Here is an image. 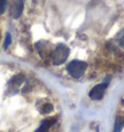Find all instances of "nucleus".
I'll return each instance as SVG.
<instances>
[{"label":"nucleus","instance_id":"obj_9","mask_svg":"<svg viewBox=\"0 0 124 132\" xmlns=\"http://www.w3.org/2000/svg\"><path fill=\"white\" fill-rule=\"evenodd\" d=\"M116 40L120 48H122L124 50V29H122L121 31H119V32L117 33Z\"/></svg>","mask_w":124,"mask_h":132},{"label":"nucleus","instance_id":"obj_2","mask_svg":"<svg viewBox=\"0 0 124 132\" xmlns=\"http://www.w3.org/2000/svg\"><path fill=\"white\" fill-rule=\"evenodd\" d=\"M87 64L84 61L74 59L67 65V71L73 78L79 79L81 78L86 70Z\"/></svg>","mask_w":124,"mask_h":132},{"label":"nucleus","instance_id":"obj_12","mask_svg":"<svg viewBox=\"0 0 124 132\" xmlns=\"http://www.w3.org/2000/svg\"><path fill=\"white\" fill-rule=\"evenodd\" d=\"M7 9V0H0V15L4 14Z\"/></svg>","mask_w":124,"mask_h":132},{"label":"nucleus","instance_id":"obj_7","mask_svg":"<svg viewBox=\"0 0 124 132\" xmlns=\"http://www.w3.org/2000/svg\"><path fill=\"white\" fill-rule=\"evenodd\" d=\"M55 120L54 119H48V120H45L44 121H42L40 127L37 128V130L35 132H48L50 127L54 123Z\"/></svg>","mask_w":124,"mask_h":132},{"label":"nucleus","instance_id":"obj_3","mask_svg":"<svg viewBox=\"0 0 124 132\" xmlns=\"http://www.w3.org/2000/svg\"><path fill=\"white\" fill-rule=\"evenodd\" d=\"M108 87V82H102L93 87L89 91V97L93 100H100L105 94V91Z\"/></svg>","mask_w":124,"mask_h":132},{"label":"nucleus","instance_id":"obj_5","mask_svg":"<svg viewBox=\"0 0 124 132\" xmlns=\"http://www.w3.org/2000/svg\"><path fill=\"white\" fill-rule=\"evenodd\" d=\"M36 49H37L38 53L40 54V55L43 58H45V56L47 54H50V55L51 54H50V48L47 47V43L44 41L38 42L37 44H36Z\"/></svg>","mask_w":124,"mask_h":132},{"label":"nucleus","instance_id":"obj_6","mask_svg":"<svg viewBox=\"0 0 124 132\" xmlns=\"http://www.w3.org/2000/svg\"><path fill=\"white\" fill-rule=\"evenodd\" d=\"M24 80H25L24 75L17 74V75H16V76H14V77L11 79V81L9 82V85L12 86L13 87H17L23 84Z\"/></svg>","mask_w":124,"mask_h":132},{"label":"nucleus","instance_id":"obj_11","mask_svg":"<svg viewBox=\"0 0 124 132\" xmlns=\"http://www.w3.org/2000/svg\"><path fill=\"white\" fill-rule=\"evenodd\" d=\"M11 43H12V36H11V34H10V33L7 32L6 33L5 40H4V44H3V49L4 50L8 49V47L11 45Z\"/></svg>","mask_w":124,"mask_h":132},{"label":"nucleus","instance_id":"obj_8","mask_svg":"<svg viewBox=\"0 0 124 132\" xmlns=\"http://www.w3.org/2000/svg\"><path fill=\"white\" fill-rule=\"evenodd\" d=\"M124 127V116H117L114 122L113 132H120L121 129Z\"/></svg>","mask_w":124,"mask_h":132},{"label":"nucleus","instance_id":"obj_1","mask_svg":"<svg viewBox=\"0 0 124 132\" xmlns=\"http://www.w3.org/2000/svg\"><path fill=\"white\" fill-rule=\"evenodd\" d=\"M70 49L64 44H58L50 54V59L54 65H60L66 61L69 56Z\"/></svg>","mask_w":124,"mask_h":132},{"label":"nucleus","instance_id":"obj_4","mask_svg":"<svg viewBox=\"0 0 124 132\" xmlns=\"http://www.w3.org/2000/svg\"><path fill=\"white\" fill-rule=\"evenodd\" d=\"M23 11V1L22 0H13L10 6V15L13 19H19Z\"/></svg>","mask_w":124,"mask_h":132},{"label":"nucleus","instance_id":"obj_10","mask_svg":"<svg viewBox=\"0 0 124 132\" xmlns=\"http://www.w3.org/2000/svg\"><path fill=\"white\" fill-rule=\"evenodd\" d=\"M52 110H54V106H52L51 104L48 103V104H45V105L41 108L40 112H41L42 114H49V113H50Z\"/></svg>","mask_w":124,"mask_h":132}]
</instances>
